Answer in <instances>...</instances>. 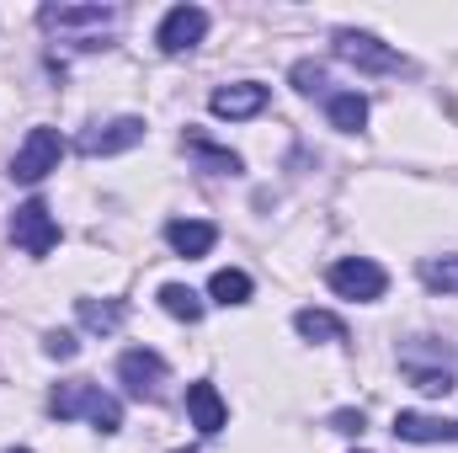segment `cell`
Wrapping results in <instances>:
<instances>
[{
    "instance_id": "obj_20",
    "label": "cell",
    "mask_w": 458,
    "mask_h": 453,
    "mask_svg": "<svg viewBox=\"0 0 458 453\" xmlns=\"http://www.w3.org/2000/svg\"><path fill=\"white\" fill-rule=\"evenodd\" d=\"M208 294H214V304H245L250 299V278L240 272V267H225V272H214V283H208Z\"/></svg>"
},
{
    "instance_id": "obj_2",
    "label": "cell",
    "mask_w": 458,
    "mask_h": 453,
    "mask_svg": "<svg viewBox=\"0 0 458 453\" xmlns=\"http://www.w3.org/2000/svg\"><path fill=\"white\" fill-rule=\"evenodd\" d=\"M48 411H54L59 422L86 416L97 432H117V427H123V406H117V395H107V389H102V384H91V379L59 384V389L48 395Z\"/></svg>"
},
{
    "instance_id": "obj_22",
    "label": "cell",
    "mask_w": 458,
    "mask_h": 453,
    "mask_svg": "<svg viewBox=\"0 0 458 453\" xmlns=\"http://www.w3.org/2000/svg\"><path fill=\"white\" fill-rule=\"evenodd\" d=\"M293 86H299L304 97H331V91H326L331 75H326V64H315V59H299V64H293Z\"/></svg>"
},
{
    "instance_id": "obj_12",
    "label": "cell",
    "mask_w": 458,
    "mask_h": 453,
    "mask_svg": "<svg viewBox=\"0 0 458 453\" xmlns=\"http://www.w3.org/2000/svg\"><path fill=\"white\" fill-rule=\"evenodd\" d=\"M208 107H214V117H256L261 107H267V86H256V81H234V86H219L214 97H208Z\"/></svg>"
},
{
    "instance_id": "obj_21",
    "label": "cell",
    "mask_w": 458,
    "mask_h": 453,
    "mask_svg": "<svg viewBox=\"0 0 458 453\" xmlns=\"http://www.w3.org/2000/svg\"><path fill=\"white\" fill-rule=\"evenodd\" d=\"M421 283L432 294H458V256H427L421 261Z\"/></svg>"
},
{
    "instance_id": "obj_10",
    "label": "cell",
    "mask_w": 458,
    "mask_h": 453,
    "mask_svg": "<svg viewBox=\"0 0 458 453\" xmlns=\"http://www.w3.org/2000/svg\"><path fill=\"white\" fill-rule=\"evenodd\" d=\"M144 139V117H113V123H91L81 139H75V150L81 155H123V150H133Z\"/></svg>"
},
{
    "instance_id": "obj_5",
    "label": "cell",
    "mask_w": 458,
    "mask_h": 453,
    "mask_svg": "<svg viewBox=\"0 0 458 453\" xmlns=\"http://www.w3.org/2000/svg\"><path fill=\"white\" fill-rule=\"evenodd\" d=\"M117 379H123V389L133 395V400H165V384H171V368H165V357L160 352H149V346H128L123 357H117Z\"/></svg>"
},
{
    "instance_id": "obj_4",
    "label": "cell",
    "mask_w": 458,
    "mask_h": 453,
    "mask_svg": "<svg viewBox=\"0 0 458 453\" xmlns=\"http://www.w3.org/2000/svg\"><path fill=\"white\" fill-rule=\"evenodd\" d=\"M336 59L346 64H357V70H368V75H411V59L405 54H394L389 43H378L373 32H352V27H336Z\"/></svg>"
},
{
    "instance_id": "obj_23",
    "label": "cell",
    "mask_w": 458,
    "mask_h": 453,
    "mask_svg": "<svg viewBox=\"0 0 458 453\" xmlns=\"http://www.w3.org/2000/svg\"><path fill=\"white\" fill-rule=\"evenodd\" d=\"M43 352L59 357V363H70V357L81 352V341H75V331H48V337H43Z\"/></svg>"
},
{
    "instance_id": "obj_3",
    "label": "cell",
    "mask_w": 458,
    "mask_h": 453,
    "mask_svg": "<svg viewBox=\"0 0 458 453\" xmlns=\"http://www.w3.org/2000/svg\"><path fill=\"white\" fill-rule=\"evenodd\" d=\"M400 368H405V379L421 389V395H448L458 389L454 373H458V352L454 346H437L432 337H416L400 346Z\"/></svg>"
},
{
    "instance_id": "obj_8",
    "label": "cell",
    "mask_w": 458,
    "mask_h": 453,
    "mask_svg": "<svg viewBox=\"0 0 458 453\" xmlns=\"http://www.w3.org/2000/svg\"><path fill=\"white\" fill-rule=\"evenodd\" d=\"M11 240H16L27 256H48V251L59 245V219L48 214L43 198H27V203L11 214Z\"/></svg>"
},
{
    "instance_id": "obj_25",
    "label": "cell",
    "mask_w": 458,
    "mask_h": 453,
    "mask_svg": "<svg viewBox=\"0 0 458 453\" xmlns=\"http://www.w3.org/2000/svg\"><path fill=\"white\" fill-rule=\"evenodd\" d=\"M11 453H32V449H11Z\"/></svg>"
},
{
    "instance_id": "obj_1",
    "label": "cell",
    "mask_w": 458,
    "mask_h": 453,
    "mask_svg": "<svg viewBox=\"0 0 458 453\" xmlns=\"http://www.w3.org/2000/svg\"><path fill=\"white\" fill-rule=\"evenodd\" d=\"M113 21H117V5H97V0H86V5H43L38 11V27L54 32L70 48H102Z\"/></svg>"
},
{
    "instance_id": "obj_7",
    "label": "cell",
    "mask_w": 458,
    "mask_h": 453,
    "mask_svg": "<svg viewBox=\"0 0 458 453\" xmlns=\"http://www.w3.org/2000/svg\"><path fill=\"white\" fill-rule=\"evenodd\" d=\"M326 278H331V288H336L342 299H357V304H373V299H384V288H389V272H384L378 261H368V256H342Z\"/></svg>"
},
{
    "instance_id": "obj_6",
    "label": "cell",
    "mask_w": 458,
    "mask_h": 453,
    "mask_svg": "<svg viewBox=\"0 0 458 453\" xmlns=\"http://www.w3.org/2000/svg\"><path fill=\"white\" fill-rule=\"evenodd\" d=\"M59 155H64V139H59V128H32V133L21 139V150L11 155V182H21V187H38L48 171H59Z\"/></svg>"
},
{
    "instance_id": "obj_13",
    "label": "cell",
    "mask_w": 458,
    "mask_h": 453,
    "mask_svg": "<svg viewBox=\"0 0 458 453\" xmlns=\"http://www.w3.org/2000/svg\"><path fill=\"white\" fill-rule=\"evenodd\" d=\"M187 416H192V427H198L203 438H214V432H225L229 411H225V400H219V389H214L208 379H198V384H187Z\"/></svg>"
},
{
    "instance_id": "obj_15",
    "label": "cell",
    "mask_w": 458,
    "mask_h": 453,
    "mask_svg": "<svg viewBox=\"0 0 458 453\" xmlns=\"http://www.w3.org/2000/svg\"><path fill=\"white\" fill-rule=\"evenodd\" d=\"M75 315H81V326H86V331L113 337L117 326L128 321V304H123V299H75Z\"/></svg>"
},
{
    "instance_id": "obj_14",
    "label": "cell",
    "mask_w": 458,
    "mask_h": 453,
    "mask_svg": "<svg viewBox=\"0 0 458 453\" xmlns=\"http://www.w3.org/2000/svg\"><path fill=\"white\" fill-rule=\"evenodd\" d=\"M214 240H219V229L208 225V219H171L165 225V245L176 251V256H208L214 251Z\"/></svg>"
},
{
    "instance_id": "obj_24",
    "label": "cell",
    "mask_w": 458,
    "mask_h": 453,
    "mask_svg": "<svg viewBox=\"0 0 458 453\" xmlns=\"http://www.w3.org/2000/svg\"><path fill=\"white\" fill-rule=\"evenodd\" d=\"M331 427H336V432H362V411H336Z\"/></svg>"
},
{
    "instance_id": "obj_11",
    "label": "cell",
    "mask_w": 458,
    "mask_h": 453,
    "mask_svg": "<svg viewBox=\"0 0 458 453\" xmlns=\"http://www.w3.org/2000/svg\"><path fill=\"white\" fill-rule=\"evenodd\" d=\"M394 438L400 443H458V422L427 416V411H400L394 416Z\"/></svg>"
},
{
    "instance_id": "obj_16",
    "label": "cell",
    "mask_w": 458,
    "mask_h": 453,
    "mask_svg": "<svg viewBox=\"0 0 458 453\" xmlns=\"http://www.w3.org/2000/svg\"><path fill=\"white\" fill-rule=\"evenodd\" d=\"M187 155H198L208 171H219V176H234L240 171V155L225 150V144H214L208 133H198V128H187Z\"/></svg>"
},
{
    "instance_id": "obj_19",
    "label": "cell",
    "mask_w": 458,
    "mask_h": 453,
    "mask_svg": "<svg viewBox=\"0 0 458 453\" xmlns=\"http://www.w3.org/2000/svg\"><path fill=\"white\" fill-rule=\"evenodd\" d=\"M160 310H165V315H176V321H187V326H198V321H203V299H198L187 283H165V288H160Z\"/></svg>"
},
{
    "instance_id": "obj_17",
    "label": "cell",
    "mask_w": 458,
    "mask_h": 453,
    "mask_svg": "<svg viewBox=\"0 0 458 453\" xmlns=\"http://www.w3.org/2000/svg\"><path fill=\"white\" fill-rule=\"evenodd\" d=\"M326 113H331V128L357 133V128L368 123V97H357V91H331V97H326Z\"/></svg>"
},
{
    "instance_id": "obj_9",
    "label": "cell",
    "mask_w": 458,
    "mask_h": 453,
    "mask_svg": "<svg viewBox=\"0 0 458 453\" xmlns=\"http://www.w3.org/2000/svg\"><path fill=\"white\" fill-rule=\"evenodd\" d=\"M203 32H208V11L203 5H171L160 32H155V43H160V54H187V48L203 43Z\"/></svg>"
},
{
    "instance_id": "obj_18",
    "label": "cell",
    "mask_w": 458,
    "mask_h": 453,
    "mask_svg": "<svg viewBox=\"0 0 458 453\" xmlns=\"http://www.w3.org/2000/svg\"><path fill=\"white\" fill-rule=\"evenodd\" d=\"M293 326H299V337L304 341H346V321L342 315H331V310H299Z\"/></svg>"
}]
</instances>
